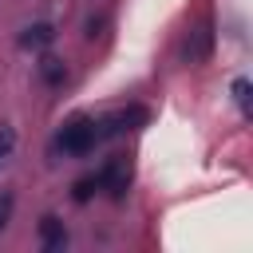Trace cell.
Listing matches in <instances>:
<instances>
[{"label": "cell", "mask_w": 253, "mask_h": 253, "mask_svg": "<svg viewBox=\"0 0 253 253\" xmlns=\"http://www.w3.org/2000/svg\"><path fill=\"white\" fill-rule=\"evenodd\" d=\"M95 190H99V178H95V174H83V178L71 186V198H75V202H91Z\"/></svg>", "instance_id": "cell-7"}, {"label": "cell", "mask_w": 253, "mask_h": 253, "mask_svg": "<svg viewBox=\"0 0 253 253\" xmlns=\"http://www.w3.org/2000/svg\"><path fill=\"white\" fill-rule=\"evenodd\" d=\"M95 142H99V126H95V119H87V115L63 123V130L55 134V150H63L67 158H83V154H91Z\"/></svg>", "instance_id": "cell-1"}, {"label": "cell", "mask_w": 253, "mask_h": 253, "mask_svg": "<svg viewBox=\"0 0 253 253\" xmlns=\"http://www.w3.org/2000/svg\"><path fill=\"white\" fill-rule=\"evenodd\" d=\"M12 150H16V130H12L8 123H0V162H4Z\"/></svg>", "instance_id": "cell-9"}, {"label": "cell", "mask_w": 253, "mask_h": 253, "mask_svg": "<svg viewBox=\"0 0 253 253\" xmlns=\"http://www.w3.org/2000/svg\"><path fill=\"white\" fill-rule=\"evenodd\" d=\"M40 245H43L47 253H55V249L67 245V229H63V221H59L55 213H43V217H40Z\"/></svg>", "instance_id": "cell-4"}, {"label": "cell", "mask_w": 253, "mask_h": 253, "mask_svg": "<svg viewBox=\"0 0 253 253\" xmlns=\"http://www.w3.org/2000/svg\"><path fill=\"white\" fill-rule=\"evenodd\" d=\"M95 178H99V190H107L111 198H123V194H126V186H130V166H126L123 158H111Z\"/></svg>", "instance_id": "cell-3"}, {"label": "cell", "mask_w": 253, "mask_h": 253, "mask_svg": "<svg viewBox=\"0 0 253 253\" xmlns=\"http://www.w3.org/2000/svg\"><path fill=\"white\" fill-rule=\"evenodd\" d=\"M142 123H146V111H142V107H123V111H115V115L99 119L95 126H99V138H115V134L134 130V126H142Z\"/></svg>", "instance_id": "cell-2"}, {"label": "cell", "mask_w": 253, "mask_h": 253, "mask_svg": "<svg viewBox=\"0 0 253 253\" xmlns=\"http://www.w3.org/2000/svg\"><path fill=\"white\" fill-rule=\"evenodd\" d=\"M233 103L241 107V115H249V79H233Z\"/></svg>", "instance_id": "cell-8"}, {"label": "cell", "mask_w": 253, "mask_h": 253, "mask_svg": "<svg viewBox=\"0 0 253 253\" xmlns=\"http://www.w3.org/2000/svg\"><path fill=\"white\" fill-rule=\"evenodd\" d=\"M12 206H16V198H12V194H0V229L8 225V217H12Z\"/></svg>", "instance_id": "cell-10"}, {"label": "cell", "mask_w": 253, "mask_h": 253, "mask_svg": "<svg viewBox=\"0 0 253 253\" xmlns=\"http://www.w3.org/2000/svg\"><path fill=\"white\" fill-rule=\"evenodd\" d=\"M40 75H43V83H47V87H59V83L67 79V67H63V59L43 55V59H40Z\"/></svg>", "instance_id": "cell-6"}, {"label": "cell", "mask_w": 253, "mask_h": 253, "mask_svg": "<svg viewBox=\"0 0 253 253\" xmlns=\"http://www.w3.org/2000/svg\"><path fill=\"white\" fill-rule=\"evenodd\" d=\"M55 40V24H47V20H36V24H28L24 32H20V47H47Z\"/></svg>", "instance_id": "cell-5"}]
</instances>
